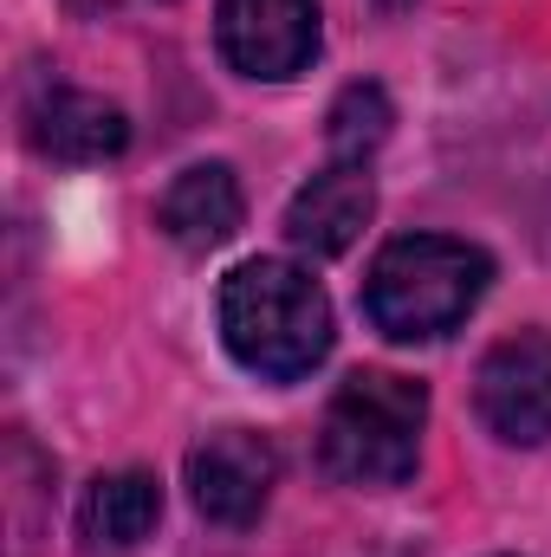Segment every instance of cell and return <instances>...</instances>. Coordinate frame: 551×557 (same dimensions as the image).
Here are the masks:
<instances>
[{
	"label": "cell",
	"mask_w": 551,
	"mask_h": 557,
	"mask_svg": "<svg viewBox=\"0 0 551 557\" xmlns=\"http://www.w3.org/2000/svg\"><path fill=\"white\" fill-rule=\"evenodd\" d=\"M421 428H428V389L396 370H357L338 383L325 428H318V460L344 486H403L421 460Z\"/></svg>",
	"instance_id": "3957f363"
},
{
	"label": "cell",
	"mask_w": 551,
	"mask_h": 557,
	"mask_svg": "<svg viewBox=\"0 0 551 557\" xmlns=\"http://www.w3.org/2000/svg\"><path fill=\"white\" fill-rule=\"evenodd\" d=\"M26 143L59 162H105L131 143V124L111 98L78 91V85H39L26 104Z\"/></svg>",
	"instance_id": "ba28073f"
},
{
	"label": "cell",
	"mask_w": 551,
	"mask_h": 557,
	"mask_svg": "<svg viewBox=\"0 0 551 557\" xmlns=\"http://www.w3.org/2000/svg\"><path fill=\"white\" fill-rule=\"evenodd\" d=\"M221 337L241 370L267 383H298L331 357V298L292 260H247L221 278Z\"/></svg>",
	"instance_id": "6da1fadb"
},
{
	"label": "cell",
	"mask_w": 551,
	"mask_h": 557,
	"mask_svg": "<svg viewBox=\"0 0 551 557\" xmlns=\"http://www.w3.org/2000/svg\"><path fill=\"white\" fill-rule=\"evenodd\" d=\"M390 124H396V111H390V98H383V85H344V98L331 104V156L338 162H364L377 143L390 137Z\"/></svg>",
	"instance_id": "8fae6325"
},
{
	"label": "cell",
	"mask_w": 551,
	"mask_h": 557,
	"mask_svg": "<svg viewBox=\"0 0 551 557\" xmlns=\"http://www.w3.org/2000/svg\"><path fill=\"white\" fill-rule=\"evenodd\" d=\"M474 403L480 421L513 441V447H539L551 441V337L546 331H513L480 357L474 376Z\"/></svg>",
	"instance_id": "277c9868"
},
{
	"label": "cell",
	"mask_w": 551,
	"mask_h": 557,
	"mask_svg": "<svg viewBox=\"0 0 551 557\" xmlns=\"http://www.w3.org/2000/svg\"><path fill=\"white\" fill-rule=\"evenodd\" d=\"M156 519H162V486H156V473H143V467H124V473L91 480V493H85V506H78V532H85L91 545H105V552L143 545V539L156 532Z\"/></svg>",
	"instance_id": "30bf717a"
},
{
	"label": "cell",
	"mask_w": 551,
	"mask_h": 557,
	"mask_svg": "<svg viewBox=\"0 0 551 557\" xmlns=\"http://www.w3.org/2000/svg\"><path fill=\"white\" fill-rule=\"evenodd\" d=\"M370 214H377V182H370V169H364V162H331V169H318V175L292 195V208H285V240H292L298 253H311V260H338V253L357 247V234L370 227Z\"/></svg>",
	"instance_id": "52a82bcc"
},
{
	"label": "cell",
	"mask_w": 551,
	"mask_h": 557,
	"mask_svg": "<svg viewBox=\"0 0 551 557\" xmlns=\"http://www.w3.org/2000/svg\"><path fill=\"white\" fill-rule=\"evenodd\" d=\"M273 486H279V454L254 428H221L188 454V493H195V512L208 525L247 532L267 512Z\"/></svg>",
	"instance_id": "5b68a950"
},
{
	"label": "cell",
	"mask_w": 551,
	"mask_h": 557,
	"mask_svg": "<svg viewBox=\"0 0 551 557\" xmlns=\"http://www.w3.org/2000/svg\"><path fill=\"white\" fill-rule=\"evenodd\" d=\"M493 285V260L467 240L448 234H403L377 253L364 278V311L383 337L396 344H428L448 337Z\"/></svg>",
	"instance_id": "7a4b0ae2"
},
{
	"label": "cell",
	"mask_w": 551,
	"mask_h": 557,
	"mask_svg": "<svg viewBox=\"0 0 551 557\" xmlns=\"http://www.w3.org/2000/svg\"><path fill=\"white\" fill-rule=\"evenodd\" d=\"M241 214H247V201H241V182H234L228 162H195V169H182V175L162 188V201H156V227H162L175 247H188V253H208V247L234 240V234H241Z\"/></svg>",
	"instance_id": "9c48e42d"
},
{
	"label": "cell",
	"mask_w": 551,
	"mask_h": 557,
	"mask_svg": "<svg viewBox=\"0 0 551 557\" xmlns=\"http://www.w3.org/2000/svg\"><path fill=\"white\" fill-rule=\"evenodd\" d=\"M215 39L241 78H298L318 52V0H221Z\"/></svg>",
	"instance_id": "8992f818"
}]
</instances>
